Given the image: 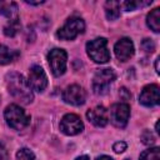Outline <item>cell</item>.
<instances>
[{
  "mask_svg": "<svg viewBox=\"0 0 160 160\" xmlns=\"http://www.w3.org/2000/svg\"><path fill=\"white\" fill-rule=\"evenodd\" d=\"M8 91L10 95L21 104H29L32 101L34 95L28 80L19 72H9L5 78Z\"/></svg>",
  "mask_w": 160,
  "mask_h": 160,
  "instance_id": "1",
  "label": "cell"
},
{
  "mask_svg": "<svg viewBox=\"0 0 160 160\" xmlns=\"http://www.w3.org/2000/svg\"><path fill=\"white\" fill-rule=\"evenodd\" d=\"M4 116L8 125L15 130H21L30 122V116H28L26 112L16 104H10L9 106H6Z\"/></svg>",
  "mask_w": 160,
  "mask_h": 160,
  "instance_id": "2",
  "label": "cell"
},
{
  "mask_svg": "<svg viewBox=\"0 0 160 160\" xmlns=\"http://www.w3.org/2000/svg\"><path fill=\"white\" fill-rule=\"evenodd\" d=\"M86 51L91 60L98 64H105L110 60L108 50V40L105 38H96L86 44Z\"/></svg>",
  "mask_w": 160,
  "mask_h": 160,
  "instance_id": "3",
  "label": "cell"
},
{
  "mask_svg": "<svg viewBox=\"0 0 160 160\" xmlns=\"http://www.w3.org/2000/svg\"><path fill=\"white\" fill-rule=\"evenodd\" d=\"M85 30V22L81 18L72 16L68 19V21L58 30L56 35L61 40H72L75 39L79 34L84 32Z\"/></svg>",
  "mask_w": 160,
  "mask_h": 160,
  "instance_id": "4",
  "label": "cell"
},
{
  "mask_svg": "<svg viewBox=\"0 0 160 160\" xmlns=\"http://www.w3.org/2000/svg\"><path fill=\"white\" fill-rule=\"evenodd\" d=\"M116 74L112 69H100L95 72L92 79V90L96 95H104L108 92L110 84L115 80Z\"/></svg>",
  "mask_w": 160,
  "mask_h": 160,
  "instance_id": "5",
  "label": "cell"
},
{
  "mask_svg": "<svg viewBox=\"0 0 160 160\" xmlns=\"http://www.w3.org/2000/svg\"><path fill=\"white\" fill-rule=\"evenodd\" d=\"M130 116V106L126 102H118L110 108L109 120L116 128H125Z\"/></svg>",
  "mask_w": 160,
  "mask_h": 160,
  "instance_id": "6",
  "label": "cell"
},
{
  "mask_svg": "<svg viewBox=\"0 0 160 160\" xmlns=\"http://www.w3.org/2000/svg\"><path fill=\"white\" fill-rule=\"evenodd\" d=\"M48 60H49V66L51 69V72L55 76H60L65 72L66 70V60H68V54L62 49H52L48 54Z\"/></svg>",
  "mask_w": 160,
  "mask_h": 160,
  "instance_id": "7",
  "label": "cell"
},
{
  "mask_svg": "<svg viewBox=\"0 0 160 160\" xmlns=\"http://www.w3.org/2000/svg\"><path fill=\"white\" fill-rule=\"evenodd\" d=\"M28 82H29L31 90H35L38 92H41L45 90V88L48 86V78L41 66L34 65L30 69Z\"/></svg>",
  "mask_w": 160,
  "mask_h": 160,
  "instance_id": "8",
  "label": "cell"
},
{
  "mask_svg": "<svg viewBox=\"0 0 160 160\" xmlns=\"http://www.w3.org/2000/svg\"><path fill=\"white\" fill-rule=\"evenodd\" d=\"M62 100L66 104L74 105V106H80L85 102L86 100V92L80 85H70L68 86L64 92H62Z\"/></svg>",
  "mask_w": 160,
  "mask_h": 160,
  "instance_id": "9",
  "label": "cell"
},
{
  "mask_svg": "<svg viewBox=\"0 0 160 160\" xmlns=\"http://www.w3.org/2000/svg\"><path fill=\"white\" fill-rule=\"evenodd\" d=\"M60 130L65 135H76L84 130V124L78 115L66 114L60 121Z\"/></svg>",
  "mask_w": 160,
  "mask_h": 160,
  "instance_id": "10",
  "label": "cell"
},
{
  "mask_svg": "<svg viewBox=\"0 0 160 160\" xmlns=\"http://www.w3.org/2000/svg\"><path fill=\"white\" fill-rule=\"evenodd\" d=\"M139 101L144 106H155L160 101V89L155 84L146 85L139 98Z\"/></svg>",
  "mask_w": 160,
  "mask_h": 160,
  "instance_id": "11",
  "label": "cell"
},
{
  "mask_svg": "<svg viewBox=\"0 0 160 160\" xmlns=\"http://www.w3.org/2000/svg\"><path fill=\"white\" fill-rule=\"evenodd\" d=\"M114 51L120 61H126L134 55V44L129 38H122L115 44Z\"/></svg>",
  "mask_w": 160,
  "mask_h": 160,
  "instance_id": "12",
  "label": "cell"
},
{
  "mask_svg": "<svg viewBox=\"0 0 160 160\" xmlns=\"http://www.w3.org/2000/svg\"><path fill=\"white\" fill-rule=\"evenodd\" d=\"M86 118L91 124H94L98 128H104L109 122V110H106L104 106H95L91 110L86 112Z\"/></svg>",
  "mask_w": 160,
  "mask_h": 160,
  "instance_id": "13",
  "label": "cell"
},
{
  "mask_svg": "<svg viewBox=\"0 0 160 160\" xmlns=\"http://www.w3.org/2000/svg\"><path fill=\"white\" fill-rule=\"evenodd\" d=\"M146 24L154 32H159L160 31V9L159 8H155L154 10H151L148 14Z\"/></svg>",
  "mask_w": 160,
  "mask_h": 160,
  "instance_id": "14",
  "label": "cell"
},
{
  "mask_svg": "<svg viewBox=\"0 0 160 160\" xmlns=\"http://www.w3.org/2000/svg\"><path fill=\"white\" fill-rule=\"evenodd\" d=\"M0 15H4L6 18H9V20L16 19L18 18V6H16V4L15 2L0 1Z\"/></svg>",
  "mask_w": 160,
  "mask_h": 160,
  "instance_id": "15",
  "label": "cell"
},
{
  "mask_svg": "<svg viewBox=\"0 0 160 160\" xmlns=\"http://www.w3.org/2000/svg\"><path fill=\"white\" fill-rule=\"evenodd\" d=\"M105 15L109 20H115L120 16V2L119 1H106L105 2Z\"/></svg>",
  "mask_w": 160,
  "mask_h": 160,
  "instance_id": "16",
  "label": "cell"
},
{
  "mask_svg": "<svg viewBox=\"0 0 160 160\" xmlns=\"http://www.w3.org/2000/svg\"><path fill=\"white\" fill-rule=\"evenodd\" d=\"M16 55H18V52L10 50L8 46L0 45V65H6V64L11 62Z\"/></svg>",
  "mask_w": 160,
  "mask_h": 160,
  "instance_id": "17",
  "label": "cell"
},
{
  "mask_svg": "<svg viewBox=\"0 0 160 160\" xmlns=\"http://www.w3.org/2000/svg\"><path fill=\"white\" fill-rule=\"evenodd\" d=\"M19 30H20V22H19V19L16 18V19L9 20L8 25L4 28V34H5L6 36L12 38V36H15V35L19 32Z\"/></svg>",
  "mask_w": 160,
  "mask_h": 160,
  "instance_id": "18",
  "label": "cell"
},
{
  "mask_svg": "<svg viewBox=\"0 0 160 160\" xmlns=\"http://www.w3.org/2000/svg\"><path fill=\"white\" fill-rule=\"evenodd\" d=\"M140 160H160V149L155 146L142 151L140 154Z\"/></svg>",
  "mask_w": 160,
  "mask_h": 160,
  "instance_id": "19",
  "label": "cell"
},
{
  "mask_svg": "<svg viewBox=\"0 0 160 160\" xmlns=\"http://www.w3.org/2000/svg\"><path fill=\"white\" fill-rule=\"evenodd\" d=\"M151 4V1H125L122 2V6L126 11H132L138 8H141V6H145V5H149Z\"/></svg>",
  "mask_w": 160,
  "mask_h": 160,
  "instance_id": "20",
  "label": "cell"
},
{
  "mask_svg": "<svg viewBox=\"0 0 160 160\" xmlns=\"http://www.w3.org/2000/svg\"><path fill=\"white\" fill-rule=\"evenodd\" d=\"M16 159L18 160H34L35 159V154L30 149L22 148L16 152Z\"/></svg>",
  "mask_w": 160,
  "mask_h": 160,
  "instance_id": "21",
  "label": "cell"
},
{
  "mask_svg": "<svg viewBox=\"0 0 160 160\" xmlns=\"http://www.w3.org/2000/svg\"><path fill=\"white\" fill-rule=\"evenodd\" d=\"M141 48H142V50L145 52L151 54L155 50V44H154V41L151 39H144L142 42H141Z\"/></svg>",
  "mask_w": 160,
  "mask_h": 160,
  "instance_id": "22",
  "label": "cell"
},
{
  "mask_svg": "<svg viewBox=\"0 0 160 160\" xmlns=\"http://www.w3.org/2000/svg\"><path fill=\"white\" fill-rule=\"evenodd\" d=\"M141 140L144 144L146 145H152L155 142V136L149 131V130H145L142 134H141Z\"/></svg>",
  "mask_w": 160,
  "mask_h": 160,
  "instance_id": "23",
  "label": "cell"
},
{
  "mask_svg": "<svg viewBox=\"0 0 160 160\" xmlns=\"http://www.w3.org/2000/svg\"><path fill=\"white\" fill-rule=\"evenodd\" d=\"M126 142L125 141H118V142H115L114 144V146H112V149H114V151L115 152H118V154H120V152H122V151H125L126 150Z\"/></svg>",
  "mask_w": 160,
  "mask_h": 160,
  "instance_id": "24",
  "label": "cell"
},
{
  "mask_svg": "<svg viewBox=\"0 0 160 160\" xmlns=\"http://www.w3.org/2000/svg\"><path fill=\"white\" fill-rule=\"evenodd\" d=\"M0 160H9L8 151H6V149L4 148V145H1V144H0Z\"/></svg>",
  "mask_w": 160,
  "mask_h": 160,
  "instance_id": "25",
  "label": "cell"
},
{
  "mask_svg": "<svg viewBox=\"0 0 160 160\" xmlns=\"http://www.w3.org/2000/svg\"><path fill=\"white\" fill-rule=\"evenodd\" d=\"M119 94H120V96H121V98H122L124 100H128V99L130 98V94L128 92V90H126L125 88H121V89H120V92H119Z\"/></svg>",
  "mask_w": 160,
  "mask_h": 160,
  "instance_id": "26",
  "label": "cell"
},
{
  "mask_svg": "<svg viewBox=\"0 0 160 160\" xmlns=\"http://www.w3.org/2000/svg\"><path fill=\"white\" fill-rule=\"evenodd\" d=\"M96 160H114V159L110 158V156H108V155H101V156L96 158Z\"/></svg>",
  "mask_w": 160,
  "mask_h": 160,
  "instance_id": "27",
  "label": "cell"
},
{
  "mask_svg": "<svg viewBox=\"0 0 160 160\" xmlns=\"http://www.w3.org/2000/svg\"><path fill=\"white\" fill-rule=\"evenodd\" d=\"M25 2H26V4H30V5H40V4H42L44 1H42V0H41V1H29V0H26Z\"/></svg>",
  "mask_w": 160,
  "mask_h": 160,
  "instance_id": "28",
  "label": "cell"
},
{
  "mask_svg": "<svg viewBox=\"0 0 160 160\" xmlns=\"http://www.w3.org/2000/svg\"><path fill=\"white\" fill-rule=\"evenodd\" d=\"M159 60H160L159 58L155 60V71H156L158 74H159V71H160V70H159Z\"/></svg>",
  "mask_w": 160,
  "mask_h": 160,
  "instance_id": "29",
  "label": "cell"
},
{
  "mask_svg": "<svg viewBox=\"0 0 160 160\" xmlns=\"http://www.w3.org/2000/svg\"><path fill=\"white\" fill-rule=\"evenodd\" d=\"M75 160H90V159H89V156H86V155H81V156L76 158Z\"/></svg>",
  "mask_w": 160,
  "mask_h": 160,
  "instance_id": "30",
  "label": "cell"
},
{
  "mask_svg": "<svg viewBox=\"0 0 160 160\" xmlns=\"http://www.w3.org/2000/svg\"><path fill=\"white\" fill-rule=\"evenodd\" d=\"M155 129H156V132H160V130H159V121H156V124H155Z\"/></svg>",
  "mask_w": 160,
  "mask_h": 160,
  "instance_id": "31",
  "label": "cell"
},
{
  "mask_svg": "<svg viewBox=\"0 0 160 160\" xmlns=\"http://www.w3.org/2000/svg\"><path fill=\"white\" fill-rule=\"evenodd\" d=\"M125 160H130V159H125Z\"/></svg>",
  "mask_w": 160,
  "mask_h": 160,
  "instance_id": "32",
  "label": "cell"
}]
</instances>
